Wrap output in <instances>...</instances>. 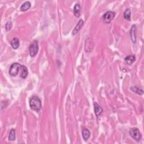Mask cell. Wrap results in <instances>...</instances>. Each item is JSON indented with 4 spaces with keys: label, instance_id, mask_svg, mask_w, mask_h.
<instances>
[{
    "label": "cell",
    "instance_id": "7",
    "mask_svg": "<svg viewBox=\"0 0 144 144\" xmlns=\"http://www.w3.org/2000/svg\"><path fill=\"white\" fill-rule=\"evenodd\" d=\"M136 27L135 25H133L130 30V36L131 40L133 43L136 42Z\"/></svg>",
    "mask_w": 144,
    "mask_h": 144
},
{
    "label": "cell",
    "instance_id": "3",
    "mask_svg": "<svg viewBox=\"0 0 144 144\" xmlns=\"http://www.w3.org/2000/svg\"><path fill=\"white\" fill-rule=\"evenodd\" d=\"M29 54L31 57H34L38 52L39 47L38 43L37 40H34L31 43L29 47Z\"/></svg>",
    "mask_w": 144,
    "mask_h": 144
},
{
    "label": "cell",
    "instance_id": "5",
    "mask_svg": "<svg viewBox=\"0 0 144 144\" xmlns=\"http://www.w3.org/2000/svg\"><path fill=\"white\" fill-rule=\"evenodd\" d=\"M130 134L132 138L137 141H139L141 139V134L137 128H132L130 130Z\"/></svg>",
    "mask_w": 144,
    "mask_h": 144
},
{
    "label": "cell",
    "instance_id": "18",
    "mask_svg": "<svg viewBox=\"0 0 144 144\" xmlns=\"http://www.w3.org/2000/svg\"><path fill=\"white\" fill-rule=\"evenodd\" d=\"M12 27V23L11 21H8V22L6 23V26H5V28H6V31H9L11 29Z\"/></svg>",
    "mask_w": 144,
    "mask_h": 144
},
{
    "label": "cell",
    "instance_id": "15",
    "mask_svg": "<svg viewBox=\"0 0 144 144\" xmlns=\"http://www.w3.org/2000/svg\"><path fill=\"white\" fill-rule=\"evenodd\" d=\"M21 69H22V72H21V77L23 78V79H25L26 78V77L28 76V69L26 66L24 65H23L22 67H21Z\"/></svg>",
    "mask_w": 144,
    "mask_h": 144
},
{
    "label": "cell",
    "instance_id": "8",
    "mask_svg": "<svg viewBox=\"0 0 144 144\" xmlns=\"http://www.w3.org/2000/svg\"><path fill=\"white\" fill-rule=\"evenodd\" d=\"M81 6L79 4L75 5L73 8V12L74 16L77 18H79L81 15Z\"/></svg>",
    "mask_w": 144,
    "mask_h": 144
},
{
    "label": "cell",
    "instance_id": "4",
    "mask_svg": "<svg viewBox=\"0 0 144 144\" xmlns=\"http://www.w3.org/2000/svg\"><path fill=\"white\" fill-rule=\"evenodd\" d=\"M115 16V12L114 11H109L106 12L103 15L102 20L105 23L108 24L110 23L111 20H113Z\"/></svg>",
    "mask_w": 144,
    "mask_h": 144
},
{
    "label": "cell",
    "instance_id": "12",
    "mask_svg": "<svg viewBox=\"0 0 144 144\" xmlns=\"http://www.w3.org/2000/svg\"><path fill=\"white\" fill-rule=\"evenodd\" d=\"M91 133L87 128H83L82 130V136L83 139L85 141H87L90 136Z\"/></svg>",
    "mask_w": 144,
    "mask_h": 144
},
{
    "label": "cell",
    "instance_id": "16",
    "mask_svg": "<svg viewBox=\"0 0 144 144\" xmlns=\"http://www.w3.org/2000/svg\"><path fill=\"white\" fill-rule=\"evenodd\" d=\"M131 10L129 9H127L124 12V18L125 19L128 21L131 20Z\"/></svg>",
    "mask_w": 144,
    "mask_h": 144
},
{
    "label": "cell",
    "instance_id": "14",
    "mask_svg": "<svg viewBox=\"0 0 144 144\" xmlns=\"http://www.w3.org/2000/svg\"><path fill=\"white\" fill-rule=\"evenodd\" d=\"M131 90L132 91H133V92L137 93V94L140 95H142L143 94V91L142 89H140L138 87H132L131 88Z\"/></svg>",
    "mask_w": 144,
    "mask_h": 144
},
{
    "label": "cell",
    "instance_id": "10",
    "mask_svg": "<svg viewBox=\"0 0 144 144\" xmlns=\"http://www.w3.org/2000/svg\"><path fill=\"white\" fill-rule=\"evenodd\" d=\"M11 45L12 46V47L13 48L14 50H17L19 48L20 45L19 40L18 38H14L11 41Z\"/></svg>",
    "mask_w": 144,
    "mask_h": 144
},
{
    "label": "cell",
    "instance_id": "9",
    "mask_svg": "<svg viewBox=\"0 0 144 144\" xmlns=\"http://www.w3.org/2000/svg\"><path fill=\"white\" fill-rule=\"evenodd\" d=\"M94 110H95V114L96 116H99V115H100L102 113L103 109L101 106H100L98 104V103L95 102L94 103Z\"/></svg>",
    "mask_w": 144,
    "mask_h": 144
},
{
    "label": "cell",
    "instance_id": "13",
    "mask_svg": "<svg viewBox=\"0 0 144 144\" xmlns=\"http://www.w3.org/2000/svg\"><path fill=\"white\" fill-rule=\"evenodd\" d=\"M30 6H31V4L29 1L25 2L24 4L21 6L20 10L21 11H26L30 7Z\"/></svg>",
    "mask_w": 144,
    "mask_h": 144
},
{
    "label": "cell",
    "instance_id": "6",
    "mask_svg": "<svg viewBox=\"0 0 144 144\" xmlns=\"http://www.w3.org/2000/svg\"><path fill=\"white\" fill-rule=\"evenodd\" d=\"M83 24H84L83 20L82 19H80L79 20V21L78 22L77 24L76 25V27L74 28L73 32H72V35L74 36V35H76V34H77L78 33V32H79V31L81 30V28H82V26H83Z\"/></svg>",
    "mask_w": 144,
    "mask_h": 144
},
{
    "label": "cell",
    "instance_id": "17",
    "mask_svg": "<svg viewBox=\"0 0 144 144\" xmlns=\"http://www.w3.org/2000/svg\"><path fill=\"white\" fill-rule=\"evenodd\" d=\"M15 137H16V136H15V130L12 129L10 131V133H9V140L10 141H14L15 140Z\"/></svg>",
    "mask_w": 144,
    "mask_h": 144
},
{
    "label": "cell",
    "instance_id": "1",
    "mask_svg": "<svg viewBox=\"0 0 144 144\" xmlns=\"http://www.w3.org/2000/svg\"><path fill=\"white\" fill-rule=\"evenodd\" d=\"M29 105L33 110L39 112L42 108V102L38 96H33L29 100Z\"/></svg>",
    "mask_w": 144,
    "mask_h": 144
},
{
    "label": "cell",
    "instance_id": "2",
    "mask_svg": "<svg viewBox=\"0 0 144 144\" xmlns=\"http://www.w3.org/2000/svg\"><path fill=\"white\" fill-rule=\"evenodd\" d=\"M21 67H22V66L19 63L14 62V63L11 65L10 69H9V74L12 77L17 76L19 71L21 69Z\"/></svg>",
    "mask_w": 144,
    "mask_h": 144
},
{
    "label": "cell",
    "instance_id": "11",
    "mask_svg": "<svg viewBox=\"0 0 144 144\" xmlns=\"http://www.w3.org/2000/svg\"><path fill=\"white\" fill-rule=\"evenodd\" d=\"M125 61H126L127 64L129 65H131L136 60V57L134 55H129L127 56V57L125 58Z\"/></svg>",
    "mask_w": 144,
    "mask_h": 144
}]
</instances>
